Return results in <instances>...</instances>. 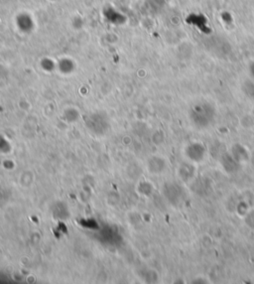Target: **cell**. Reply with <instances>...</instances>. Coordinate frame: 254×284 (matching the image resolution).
I'll list each match as a JSON object with an SVG mask.
<instances>
[{
	"mask_svg": "<svg viewBox=\"0 0 254 284\" xmlns=\"http://www.w3.org/2000/svg\"><path fill=\"white\" fill-rule=\"evenodd\" d=\"M187 156L191 160H194L195 162H200L203 160L205 154V149L201 143H193L187 148Z\"/></svg>",
	"mask_w": 254,
	"mask_h": 284,
	"instance_id": "1",
	"label": "cell"
}]
</instances>
